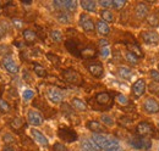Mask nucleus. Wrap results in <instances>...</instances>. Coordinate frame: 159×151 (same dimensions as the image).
Segmentation results:
<instances>
[{
    "label": "nucleus",
    "instance_id": "44",
    "mask_svg": "<svg viewBox=\"0 0 159 151\" xmlns=\"http://www.w3.org/2000/svg\"><path fill=\"white\" fill-rule=\"evenodd\" d=\"M116 100H118V102L121 104V105H126V104L129 102V101H127V99H126L124 95H118V99H116Z\"/></svg>",
    "mask_w": 159,
    "mask_h": 151
},
{
    "label": "nucleus",
    "instance_id": "45",
    "mask_svg": "<svg viewBox=\"0 0 159 151\" xmlns=\"http://www.w3.org/2000/svg\"><path fill=\"white\" fill-rule=\"evenodd\" d=\"M47 56H48V58H49L52 62H54V63H57V65L59 63V57H58V56H55V55H52V54H48Z\"/></svg>",
    "mask_w": 159,
    "mask_h": 151
},
{
    "label": "nucleus",
    "instance_id": "23",
    "mask_svg": "<svg viewBox=\"0 0 159 151\" xmlns=\"http://www.w3.org/2000/svg\"><path fill=\"white\" fill-rule=\"evenodd\" d=\"M23 38H25V40L27 43H33L37 39V34L32 29H25L23 31Z\"/></svg>",
    "mask_w": 159,
    "mask_h": 151
},
{
    "label": "nucleus",
    "instance_id": "17",
    "mask_svg": "<svg viewBox=\"0 0 159 151\" xmlns=\"http://www.w3.org/2000/svg\"><path fill=\"white\" fill-rule=\"evenodd\" d=\"M32 135H33L34 140L38 141L40 145L47 146V145L49 144V141H48V139L45 138V135H44L43 133H40L39 131H37V129H32Z\"/></svg>",
    "mask_w": 159,
    "mask_h": 151
},
{
    "label": "nucleus",
    "instance_id": "1",
    "mask_svg": "<svg viewBox=\"0 0 159 151\" xmlns=\"http://www.w3.org/2000/svg\"><path fill=\"white\" fill-rule=\"evenodd\" d=\"M92 143L99 149V150H111V149H120L119 145V140L113 138V136H109L107 134H93L92 138H91Z\"/></svg>",
    "mask_w": 159,
    "mask_h": 151
},
{
    "label": "nucleus",
    "instance_id": "50",
    "mask_svg": "<svg viewBox=\"0 0 159 151\" xmlns=\"http://www.w3.org/2000/svg\"><path fill=\"white\" fill-rule=\"evenodd\" d=\"M2 151H15V149H14L12 146H10V145H7V146H5V148L2 149Z\"/></svg>",
    "mask_w": 159,
    "mask_h": 151
},
{
    "label": "nucleus",
    "instance_id": "36",
    "mask_svg": "<svg viewBox=\"0 0 159 151\" xmlns=\"http://www.w3.org/2000/svg\"><path fill=\"white\" fill-rule=\"evenodd\" d=\"M100 118H102V122H104L107 126H113L114 124V119L108 114H102Z\"/></svg>",
    "mask_w": 159,
    "mask_h": 151
},
{
    "label": "nucleus",
    "instance_id": "29",
    "mask_svg": "<svg viewBox=\"0 0 159 151\" xmlns=\"http://www.w3.org/2000/svg\"><path fill=\"white\" fill-rule=\"evenodd\" d=\"M58 21L60 23H69L71 21V17H70V15L67 12L61 11L60 14H58Z\"/></svg>",
    "mask_w": 159,
    "mask_h": 151
},
{
    "label": "nucleus",
    "instance_id": "33",
    "mask_svg": "<svg viewBox=\"0 0 159 151\" xmlns=\"http://www.w3.org/2000/svg\"><path fill=\"white\" fill-rule=\"evenodd\" d=\"M34 72H36V75L39 76V77H47V71H45V68L43 67V66H40V65H34Z\"/></svg>",
    "mask_w": 159,
    "mask_h": 151
},
{
    "label": "nucleus",
    "instance_id": "32",
    "mask_svg": "<svg viewBox=\"0 0 159 151\" xmlns=\"http://www.w3.org/2000/svg\"><path fill=\"white\" fill-rule=\"evenodd\" d=\"M0 111L2 113H7L10 111V105L2 97H0Z\"/></svg>",
    "mask_w": 159,
    "mask_h": 151
},
{
    "label": "nucleus",
    "instance_id": "39",
    "mask_svg": "<svg viewBox=\"0 0 159 151\" xmlns=\"http://www.w3.org/2000/svg\"><path fill=\"white\" fill-rule=\"evenodd\" d=\"M149 76H151V78H152V80H153V82L159 83V72L157 71V70H151Z\"/></svg>",
    "mask_w": 159,
    "mask_h": 151
},
{
    "label": "nucleus",
    "instance_id": "18",
    "mask_svg": "<svg viewBox=\"0 0 159 151\" xmlns=\"http://www.w3.org/2000/svg\"><path fill=\"white\" fill-rule=\"evenodd\" d=\"M81 151H99V149L92 143V140L84 139L81 143Z\"/></svg>",
    "mask_w": 159,
    "mask_h": 151
},
{
    "label": "nucleus",
    "instance_id": "8",
    "mask_svg": "<svg viewBox=\"0 0 159 151\" xmlns=\"http://www.w3.org/2000/svg\"><path fill=\"white\" fill-rule=\"evenodd\" d=\"M47 96H48V99H49L52 102H54V104H59V102L62 101V93L60 92L58 88H54V87L48 88V90H47Z\"/></svg>",
    "mask_w": 159,
    "mask_h": 151
},
{
    "label": "nucleus",
    "instance_id": "13",
    "mask_svg": "<svg viewBox=\"0 0 159 151\" xmlns=\"http://www.w3.org/2000/svg\"><path fill=\"white\" fill-rule=\"evenodd\" d=\"M136 132L139 133V135L144 136V135H147V134L153 132V127L148 122H141V123L137 124V127H136Z\"/></svg>",
    "mask_w": 159,
    "mask_h": 151
},
{
    "label": "nucleus",
    "instance_id": "7",
    "mask_svg": "<svg viewBox=\"0 0 159 151\" xmlns=\"http://www.w3.org/2000/svg\"><path fill=\"white\" fill-rule=\"evenodd\" d=\"M144 92H146V82H144V79H137L135 83H134V85H132V94L135 97H141L142 95L144 94Z\"/></svg>",
    "mask_w": 159,
    "mask_h": 151
},
{
    "label": "nucleus",
    "instance_id": "5",
    "mask_svg": "<svg viewBox=\"0 0 159 151\" xmlns=\"http://www.w3.org/2000/svg\"><path fill=\"white\" fill-rule=\"evenodd\" d=\"M54 6L61 11H75L77 7V2L72 0H65V1L57 0L54 1Z\"/></svg>",
    "mask_w": 159,
    "mask_h": 151
},
{
    "label": "nucleus",
    "instance_id": "35",
    "mask_svg": "<svg viewBox=\"0 0 159 151\" xmlns=\"http://www.w3.org/2000/svg\"><path fill=\"white\" fill-rule=\"evenodd\" d=\"M81 54L83 55L84 57H92L94 56V49L93 48H87V49H84V50H81Z\"/></svg>",
    "mask_w": 159,
    "mask_h": 151
},
{
    "label": "nucleus",
    "instance_id": "2",
    "mask_svg": "<svg viewBox=\"0 0 159 151\" xmlns=\"http://www.w3.org/2000/svg\"><path fill=\"white\" fill-rule=\"evenodd\" d=\"M58 135L60 139H62L66 143H74L77 140V133L69 127H60L58 131Z\"/></svg>",
    "mask_w": 159,
    "mask_h": 151
},
{
    "label": "nucleus",
    "instance_id": "20",
    "mask_svg": "<svg viewBox=\"0 0 159 151\" xmlns=\"http://www.w3.org/2000/svg\"><path fill=\"white\" fill-rule=\"evenodd\" d=\"M96 101L99 104V105H109L110 101H111V97L108 93H99L96 96Z\"/></svg>",
    "mask_w": 159,
    "mask_h": 151
},
{
    "label": "nucleus",
    "instance_id": "12",
    "mask_svg": "<svg viewBox=\"0 0 159 151\" xmlns=\"http://www.w3.org/2000/svg\"><path fill=\"white\" fill-rule=\"evenodd\" d=\"M135 14L139 19H143L148 14H149V6L144 2H139L136 5V9H135Z\"/></svg>",
    "mask_w": 159,
    "mask_h": 151
},
{
    "label": "nucleus",
    "instance_id": "31",
    "mask_svg": "<svg viewBox=\"0 0 159 151\" xmlns=\"http://www.w3.org/2000/svg\"><path fill=\"white\" fill-rule=\"evenodd\" d=\"M7 29H9V24L5 21H0V39H2L5 37Z\"/></svg>",
    "mask_w": 159,
    "mask_h": 151
},
{
    "label": "nucleus",
    "instance_id": "49",
    "mask_svg": "<svg viewBox=\"0 0 159 151\" xmlns=\"http://www.w3.org/2000/svg\"><path fill=\"white\" fill-rule=\"evenodd\" d=\"M99 44L102 45V48H104V46H108V41H107L105 39H100Z\"/></svg>",
    "mask_w": 159,
    "mask_h": 151
},
{
    "label": "nucleus",
    "instance_id": "9",
    "mask_svg": "<svg viewBox=\"0 0 159 151\" xmlns=\"http://www.w3.org/2000/svg\"><path fill=\"white\" fill-rule=\"evenodd\" d=\"M80 24H81V27H82L86 32H92V31H94L93 19H91L88 15H86V14H82V15L80 16Z\"/></svg>",
    "mask_w": 159,
    "mask_h": 151
},
{
    "label": "nucleus",
    "instance_id": "15",
    "mask_svg": "<svg viewBox=\"0 0 159 151\" xmlns=\"http://www.w3.org/2000/svg\"><path fill=\"white\" fill-rule=\"evenodd\" d=\"M88 71L91 72V75L99 78L103 76V66L100 63H92V65H88Z\"/></svg>",
    "mask_w": 159,
    "mask_h": 151
},
{
    "label": "nucleus",
    "instance_id": "47",
    "mask_svg": "<svg viewBox=\"0 0 159 151\" xmlns=\"http://www.w3.org/2000/svg\"><path fill=\"white\" fill-rule=\"evenodd\" d=\"M149 88H151V90H152V92H153V90H154V92H157V90L159 89V83L157 84L156 82H153V83L149 85Z\"/></svg>",
    "mask_w": 159,
    "mask_h": 151
},
{
    "label": "nucleus",
    "instance_id": "14",
    "mask_svg": "<svg viewBox=\"0 0 159 151\" xmlns=\"http://www.w3.org/2000/svg\"><path fill=\"white\" fill-rule=\"evenodd\" d=\"M87 128L89 131L94 132L96 134H103V132L105 131L104 127L100 124L99 122H97V121H89V122H87Z\"/></svg>",
    "mask_w": 159,
    "mask_h": 151
},
{
    "label": "nucleus",
    "instance_id": "26",
    "mask_svg": "<svg viewBox=\"0 0 159 151\" xmlns=\"http://www.w3.org/2000/svg\"><path fill=\"white\" fill-rule=\"evenodd\" d=\"M100 15H102L103 21H105V22H114V15L111 14V11H109V10H102Z\"/></svg>",
    "mask_w": 159,
    "mask_h": 151
},
{
    "label": "nucleus",
    "instance_id": "43",
    "mask_svg": "<svg viewBox=\"0 0 159 151\" xmlns=\"http://www.w3.org/2000/svg\"><path fill=\"white\" fill-rule=\"evenodd\" d=\"M109 53L110 51H109V48L108 46H104V48L100 49V55H102V57H104V58L109 56Z\"/></svg>",
    "mask_w": 159,
    "mask_h": 151
},
{
    "label": "nucleus",
    "instance_id": "10",
    "mask_svg": "<svg viewBox=\"0 0 159 151\" xmlns=\"http://www.w3.org/2000/svg\"><path fill=\"white\" fill-rule=\"evenodd\" d=\"M27 118H28V122L32 124V126H40L44 121L43 116L40 114L38 111H34V110H30L28 114H27Z\"/></svg>",
    "mask_w": 159,
    "mask_h": 151
},
{
    "label": "nucleus",
    "instance_id": "22",
    "mask_svg": "<svg viewBox=\"0 0 159 151\" xmlns=\"http://www.w3.org/2000/svg\"><path fill=\"white\" fill-rule=\"evenodd\" d=\"M81 6L86 11H91V12H94L96 9H97L96 1H92V0H83V1H81Z\"/></svg>",
    "mask_w": 159,
    "mask_h": 151
},
{
    "label": "nucleus",
    "instance_id": "46",
    "mask_svg": "<svg viewBox=\"0 0 159 151\" xmlns=\"http://www.w3.org/2000/svg\"><path fill=\"white\" fill-rule=\"evenodd\" d=\"M148 23L156 27V26L158 24V19H157V17H156V16H152V17H149V19H148Z\"/></svg>",
    "mask_w": 159,
    "mask_h": 151
},
{
    "label": "nucleus",
    "instance_id": "16",
    "mask_svg": "<svg viewBox=\"0 0 159 151\" xmlns=\"http://www.w3.org/2000/svg\"><path fill=\"white\" fill-rule=\"evenodd\" d=\"M96 28H97L98 33L102 34V36H107V34H109V32H110V28H109L108 23H107L105 21H103V19L97 21V23H96Z\"/></svg>",
    "mask_w": 159,
    "mask_h": 151
},
{
    "label": "nucleus",
    "instance_id": "41",
    "mask_svg": "<svg viewBox=\"0 0 159 151\" xmlns=\"http://www.w3.org/2000/svg\"><path fill=\"white\" fill-rule=\"evenodd\" d=\"M100 6H103V7H105V10L108 9V7H113V1L111 0H103V1H99Z\"/></svg>",
    "mask_w": 159,
    "mask_h": 151
},
{
    "label": "nucleus",
    "instance_id": "51",
    "mask_svg": "<svg viewBox=\"0 0 159 151\" xmlns=\"http://www.w3.org/2000/svg\"><path fill=\"white\" fill-rule=\"evenodd\" d=\"M22 2H23V4H27V5H28V4H31V0H25V1H22Z\"/></svg>",
    "mask_w": 159,
    "mask_h": 151
},
{
    "label": "nucleus",
    "instance_id": "24",
    "mask_svg": "<svg viewBox=\"0 0 159 151\" xmlns=\"http://www.w3.org/2000/svg\"><path fill=\"white\" fill-rule=\"evenodd\" d=\"M10 126H11V128H12V129H15V131H20L21 128L25 126V122H23V119H22V118L15 117V118H12V119H11Z\"/></svg>",
    "mask_w": 159,
    "mask_h": 151
},
{
    "label": "nucleus",
    "instance_id": "25",
    "mask_svg": "<svg viewBox=\"0 0 159 151\" xmlns=\"http://www.w3.org/2000/svg\"><path fill=\"white\" fill-rule=\"evenodd\" d=\"M125 58H126V61H127L129 63H131V65H137V63H139V56L135 55V54L131 53V51H127V53L125 54Z\"/></svg>",
    "mask_w": 159,
    "mask_h": 151
},
{
    "label": "nucleus",
    "instance_id": "53",
    "mask_svg": "<svg viewBox=\"0 0 159 151\" xmlns=\"http://www.w3.org/2000/svg\"><path fill=\"white\" fill-rule=\"evenodd\" d=\"M158 128H159V123H158Z\"/></svg>",
    "mask_w": 159,
    "mask_h": 151
},
{
    "label": "nucleus",
    "instance_id": "21",
    "mask_svg": "<svg viewBox=\"0 0 159 151\" xmlns=\"http://www.w3.org/2000/svg\"><path fill=\"white\" fill-rule=\"evenodd\" d=\"M71 105H72V107H74L75 110H79V111H86V110H87V105H86V102L82 101L81 99H79V97L72 99Z\"/></svg>",
    "mask_w": 159,
    "mask_h": 151
},
{
    "label": "nucleus",
    "instance_id": "11",
    "mask_svg": "<svg viewBox=\"0 0 159 151\" xmlns=\"http://www.w3.org/2000/svg\"><path fill=\"white\" fill-rule=\"evenodd\" d=\"M2 66H4L10 73H17V72H19V66L16 65V62H15L10 56L2 58Z\"/></svg>",
    "mask_w": 159,
    "mask_h": 151
},
{
    "label": "nucleus",
    "instance_id": "48",
    "mask_svg": "<svg viewBox=\"0 0 159 151\" xmlns=\"http://www.w3.org/2000/svg\"><path fill=\"white\" fill-rule=\"evenodd\" d=\"M14 23L16 24V27H17V28H21V27H22V21H21V19H14Z\"/></svg>",
    "mask_w": 159,
    "mask_h": 151
},
{
    "label": "nucleus",
    "instance_id": "42",
    "mask_svg": "<svg viewBox=\"0 0 159 151\" xmlns=\"http://www.w3.org/2000/svg\"><path fill=\"white\" fill-rule=\"evenodd\" d=\"M2 140H4V143H14V141H15L14 136H12L10 133H6V134L4 135V138H2Z\"/></svg>",
    "mask_w": 159,
    "mask_h": 151
},
{
    "label": "nucleus",
    "instance_id": "37",
    "mask_svg": "<svg viewBox=\"0 0 159 151\" xmlns=\"http://www.w3.org/2000/svg\"><path fill=\"white\" fill-rule=\"evenodd\" d=\"M125 4H126V1H124V0H115V1H113V7L115 10H120L125 6Z\"/></svg>",
    "mask_w": 159,
    "mask_h": 151
},
{
    "label": "nucleus",
    "instance_id": "30",
    "mask_svg": "<svg viewBox=\"0 0 159 151\" xmlns=\"http://www.w3.org/2000/svg\"><path fill=\"white\" fill-rule=\"evenodd\" d=\"M130 145L135 149H142V143H141V138L139 136H131L130 139Z\"/></svg>",
    "mask_w": 159,
    "mask_h": 151
},
{
    "label": "nucleus",
    "instance_id": "3",
    "mask_svg": "<svg viewBox=\"0 0 159 151\" xmlns=\"http://www.w3.org/2000/svg\"><path fill=\"white\" fill-rule=\"evenodd\" d=\"M62 77L66 82L71 83V84H76V85H80L82 83V76L80 75L79 72L74 68H67L62 72Z\"/></svg>",
    "mask_w": 159,
    "mask_h": 151
},
{
    "label": "nucleus",
    "instance_id": "19",
    "mask_svg": "<svg viewBox=\"0 0 159 151\" xmlns=\"http://www.w3.org/2000/svg\"><path fill=\"white\" fill-rule=\"evenodd\" d=\"M66 48H67V50H69L71 54H74L75 56H80V55H81V53H80V50H79V46H77V43H76L75 40H72V39L67 40V41H66Z\"/></svg>",
    "mask_w": 159,
    "mask_h": 151
},
{
    "label": "nucleus",
    "instance_id": "6",
    "mask_svg": "<svg viewBox=\"0 0 159 151\" xmlns=\"http://www.w3.org/2000/svg\"><path fill=\"white\" fill-rule=\"evenodd\" d=\"M141 38L147 44H157L159 41V34L156 31H144L141 33Z\"/></svg>",
    "mask_w": 159,
    "mask_h": 151
},
{
    "label": "nucleus",
    "instance_id": "28",
    "mask_svg": "<svg viewBox=\"0 0 159 151\" xmlns=\"http://www.w3.org/2000/svg\"><path fill=\"white\" fill-rule=\"evenodd\" d=\"M50 38L54 41L60 43V41H62V33L60 31H58V29H53V31H50Z\"/></svg>",
    "mask_w": 159,
    "mask_h": 151
},
{
    "label": "nucleus",
    "instance_id": "40",
    "mask_svg": "<svg viewBox=\"0 0 159 151\" xmlns=\"http://www.w3.org/2000/svg\"><path fill=\"white\" fill-rule=\"evenodd\" d=\"M53 151H67V149L65 148V145H62L60 143H55L53 146Z\"/></svg>",
    "mask_w": 159,
    "mask_h": 151
},
{
    "label": "nucleus",
    "instance_id": "34",
    "mask_svg": "<svg viewBox=\"0 0 159 151\" xmlns=\"http://www.w3.org/2000/svg\"><path fill=\"white\" fill-rule=\"evenodd\" d=\"M141 143H142V149H146V150H149L151 146H152V141L149 138H146V136H142L141 138Z\"/></svg>",
    "mask_w": 159,
    "mask_h": 151
},
{
    "label": "nucleus",
    "instance_id": "4",
    "mask_svg": "<svg viewBox=\"0 0 159 151\" xmlns=\"http://www.w3.org/2000/svg\"><path fill=\"white\" fill-rule=\"evenodd\" d=\"M143 110L149 114H154L159 112V102L153 97H147L143 102Z\"/></svg>",
    "mask_w": 159,
    "mask_h": 151
},
{
    "label": "nucleus",
    "instance_id": "27",
    "mask_svg": "<svg viewBox=\"0 0 159 151\" xmlns=\"http://www.w3.org/2000/svg\"><path fill=\"white\" fill-rule=\"evenodd\" d=\"M131 75H132V72H131V70L129 67H120L119 68V76L121 78L129 79L131 77Z\"/></svg>",
    "mask_w": 159,
    "mask_h": 151
},
{
    "label": "nucleus",
    "instance_id": "38",
    "mask_svg": "<svg viewBox=\"0 0 159 151\" xmlns=\"http://www.w3.org/2000/svg\"><path fill=\"white\" fill-rule=\"evenodd\" d=\"M33 96H34V93L32 90H30V89L23 92V100L25 101H30L31 99H33Z\"/></svg>",
    "mask_w": 159,
    "mask_h": 151
},
{
    "label": "nucleus",
    "instance_id": "55",
    "mask_svg": "<svg viewBox=\"0 0 159 151\" xmlns=\"http://www.w3.org/2000/svg\"><path fill=\"white\" fill-rule=\"evenodd\" d=\"M0 11H1V9H0Z\"/></svg>",
    "mask_w": 159,
    "mask_h": 151
},
{
    "label": "nucleus",
    "instance_id": "54",
    "mask_svg": "<svg viewBox=\"0 0 159 151\" xmlns=\"http://www.w3.org/2000/svg\"><path fill=\"white\" fill-rule=\"evenodd\" d=\"M158 68H159V65H158Z\"/></svg>",
    "mask_w": 159,
    "mask_h": 151
},
{
    "label": "nucleus",
    "instance_id": "52",
    "mask_svg": "<svg viewBox=\"0 0 159 151\" xmlns=\"http://www.w3.org/2000/svg\"><path fill=\"white\" fill-rule=\"evenodd\" d=\"M105 151H121V149H111V150H105Z\"/></svg>",
    "mask_w": 159,
    "mask_h": 151
}]
</instances>
